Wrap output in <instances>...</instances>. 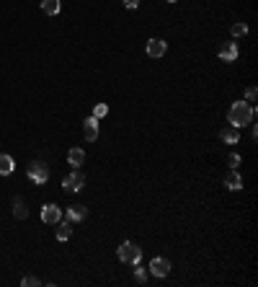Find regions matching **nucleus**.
I'll list each match as a JSON object with an SVG mask.
<instances>
[{"instance_id":"aec40b11","label":"nucleus","mask_w":258,"mask_h":287,"mask_svg":"<svg viewBox=\"0 0 258 287\" xmlns=\"http://www.w3.org/2000/svg\"><path fill=\"white\" fill-rule=\"evenodd\" d=\"M106 114H108V106H106V104H96V109H93V116H96V119H104Z\"/></svg>"},{"instance_id":"f03ea898","label":"nucleus","mask_w":258,"mask_h":287,"mask_svg":"<svg viewBox=\"0 0 258 287\" xmlns=\"http://www.w3.org/2000/svg\"><path fill=\"white\" fill-rule=\"evenodd\" d=\"M119 259H122L124 264H140V259H142V248L137 246V243H132V241H124L122 246H119Z\"/></svg>"},{"instance_id":"a211bd4d","label":"nucleus","mask_w":258,"mask_h":287,"mask_svg":"<svg viewBox=\"0 0 258 287\" xmlns=\"http://www.w3.org/2000/svg\"><path fill=\"white\" fill-rule=\"evenodd\" d=\"M230 34H233L235 39H237V37H245V34H248V26H245V23H233V26H230Z\"/></svg>"},{"instance_id":"39448f33","label":"nucleus","mask_w":258,"mask_h":287,"mask_svg":"<svg viewBox=\"0 0 258 287\" xmlns=\"http://www.w3.org/2000/svg\"><path fill=\"white\" fill-rule=\"evenodd\" d=\"M42 220L47 222V225H57V222L62 220V210L57 207V204H44L42 207Z\"/></svg>"},{"instance_id":"6ab92c4d","label":"nucleus","mask_w":258,"mask_h":287,"mask_svg":"<svg viewBox=\"0 0 258 287\" xmlns=\"http://www.w3.org/2000/svg\"><path fill=\"white\" fill-rule=\"evenodd\" d=\"M134 280L140 282V285H145V282H147V269H142L140 264H137V269H134Z\"/></svg>"},{"instance_id":"f3484780","label":"nucleus","mask_w":258,"mask_h":287,"mask_svg":"<svg viewBox=\"0 0 258 287\" xmlns=\"http://www.w3.org/2000/svg\"><path fill=\"white\" fill-rule=\"evenodd\" d=\"M67 160H70V166H83V160H86V153H83L80 148H72L70 153H67Z\"/></svg>"},{"instance_id":"423d86ee","label":"nucleus","mask_w":258,"mask_h":287,"mask_svg":"<svg viewBox=\"0 0 258 287\" xmlns=\"http://www.w3.org/2000/svg\"><path fill=\"white\" fill-rule=\"evenodd\" d=\"M150 272L155 277H168L171 274V262H168V259H163V256H155L150 262Z\"/></svg>"},{"instance_id":"f8f14e48","label":"nucleus","mask_w":258,"mask_h":287,"mask_svg":"<svg viewBox=\"0 0 258 287\" xmlns=\"http://www.w3.org/2000/svg\"><path fill=\"white\" fill-rule=\"evenodd\" d=\"M219 137H222V142H227V145H235L237 140H240V132H237V127H225L222 132H219Z\"/></svg>"},{"instance_id":"dca6fc26","label":"nucleus","mask_w":258,"mask_h":287,"mask_svg":"<svg viewBox=\"0 0 258 287\" xmlns=\"http://www.w3.org/2000/svg\"><path fill=\"white\" fill-rule=\"evenodd\" d=\"M13 215L18 220H26V215H29V210H26V202L21 199V197H16L13 199Z\"/></svg>"},{"instance_id":"0eeeda50","label":"nucleus","mask_w":258,"mask_h":287,"mask_svg":"<svg viewBox=\"0 0 258 287\" xmlns=\"http://www.w3.org/2000/svg\"><path fill=\"white\" fill-rule=\"evenodd\" d=\"M83 137H86L88 142L98 140V119L96 116H88V119L83 122Z\"/></svg>"},{"instance_id":"9d476101","label":"nucleus","mask_w":258,"mask_h":287,"mask_svg":"<svg viewBox=\"0 0 258 287\" xmlns=\"http://www.w3.org/2000/svg\"><path fill=\"white\" fill-rule=\"evenodd\" d=\"M225 186H227L230 192H240V189H243V176L233 168V171L225 176Z\"/></svg>"},{"instance_id":"b1692460","label":"nucleus","mask_w":258,"mask_h":287,"mask_svg":"<svg viewBox=\"0 0 258 287\" xmlns=\"http://www.w3.org/2000/svg\"><path fill=\"white\" fill-rule=\"evenodd\" d=\"M124 5L129 8V11H134V8L140 5V0H124Z\"/></svg>"},{"instance_id":"20e7f679","label":"nucleus","mask_w":258,"mask_h":287,"mask_svg":"<svg viewBox=\"0 0 258 287\" xmlns=\"http://www.w3.org/2000/svg\"><path fill=\"white\" fill-rule=\"evenodd\" d=\"M62 186H64V192H80L83 186H86V176H83L80 171H72L70 176H64Z\"/></svg>"},{"instance_id":"f257e3e1","label":"nucleus","mask_w":258,"mask_h":287,"mask_svg":"<svg viewBox=\"0 0 258 287\" xmlns=\"http://www.w3.org/2000/svg\"><path fill=\"white\" fill-rule=\"evenodd\" d=\"M253 116H256V109H253L251 101H235L227 111V122L233 124V127H243V124L253 122Z\"/></svg>"},{"instance_id":"7ed1b4c3","label":"nucleus","mask_w":258,"mask_h":287,"mask_svg":"<svg viewBox=\"0 0 258 287\" xmlns=\"http://www.w3.org/2000/svg\"><path fill=\"white\" fill-rule=\"evenodd\" d=\"M26 176H29L31 181H36V184H47L49 166L44 163V160H34V163H29V168H26Z\"/></svg>"},{"instance_id":"412c9836","label":"nucleus","mask_w":258,"mask_h":287,"mask_svg":"<svg viewBox=\"0 0 258 287\" xmlns=\"http://www.w3.org/2000/svg\"><path fill=\"white\" fill-rule=\"evenodd\" d=\"M256 96H258V91H256V86H251L245 91V101H256Z\"/></svg>"},{"instance_id":"9b49d317","label":"nucleus","mask_w":258,"mask_h":287,"mask_svg":"<svg viewBox=\"0 0 258 287\" xmlns=\"http://www.w3.org/2000/svg\"><path fill=\"white\" fill-rule=\"evenodd\" d=\"M88 218V207H83V204H72V207H67V220L70 222H80Z\"/></svg>"},{"instance_id":"393cba45","label":"nucleus","mask_w":258,"mask_h":287,"mask_svg":"<svg viewBox=\"0 0 258 287\" xmlns=\"http://www.w3.org/2000/svg\"><path fill=\"white\" fill-rule=\"evenodd\" d=\"M168 3H176V0H168Z\"/></svg>"},{"instance_id":"4468645a","label":"nucleus","mask_w":258,"mask_h":287,"mask_svg":"<svg viewBox=\"0 0 258 287\" xmlns=\"http://www.w3.org/2000/svg\"><path fill=\"white\" fill-rule=\"evenodd\" d=\"M70 236H72V222L60 220L57 222V241H70Z\"/></svg>"},{"instance_id":"2eb2a0df","label":"nucleus","mask_w":258,"mask_h":287,"mask_svg":"<svg viewBox=\"0 0 258 287\" xmlns=\"http://www.w3.org/2000/svg\"><path fill=\"white\" fill-rule=\"evenodd\" d=\"M42 11L47 16H57L62 11V0H42Z\"/></svg>"},{"instance_id":"4be33fe9","label":"nucleus","mask_w":258,"mask_h":287,"mask_svg":"<svg viewBox=\"0 0 258 287\" xmlns=\"http://www.w3.org/2000/svg\"><path fill=\"white\" fill-rule=\"evenodd\" d=\"M227 163H230V166H233V168H235V166H240V155H237V153H230V158H227Z\"/></svg>"},{"instance_id":"ddd939ff","label":"nucleus","mask_w":258,"mask_h":287,"mask_svg":"<svg viewBox=\"0 0 258 287\" xmlns=\"http://www.w3.org/2000/svg\"><path fill=\"white\" fill-rule=\"evenodd\" d=\"M13 168H16L13 158L8 155V153H0V176H11V174H13Z\"/></svg>"},{"instance_id":"5701e85b","label":"nucleus","mask_w":258,"mask_h":287,"mask_svg":"<svg viewBox=\"0 0 258 287\" xmlns=\"http://www.w3.org/2000/svg\"><path fill=\"white\" fill-rule=\"evenodd\" d=\"M21 285H23V287H34V285H39V280H36V277H23Z\"/></svg>"},{"instance_id":"1a4fd4ad","label":"nucleus","mask_w":258,"mask_h":287,"mask_svg":"<svg viewBox=\"0 0 258 287\" xmlns=\"http://www.w3.org/2000/svg\"><path fill=\"white\" fill-rule=\"evenodd\" d=\"M165 49H168V44H165L163 39H150V42H147V55L155 57V60L163 57V55H165Z\"/></svg>"},{"instance_id":"6e6552de","label":"nucleus","mask_w":258,"mask_h":287,"mask_svg":"<svg viewBox=\"0 0 258 287\" xmlns=\"http://www.w3.org/2000/svg\"><path fill=\"white\" fill-rule=\"evenodd\" d=\"M219 60L222 62H235L237 60V44L235 42H227L219 47Z\"/></svg>"}]
</instances>
